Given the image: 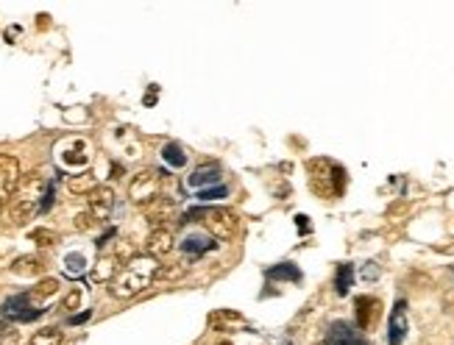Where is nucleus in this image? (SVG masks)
I'll list each match as a JSON object with an SVG mask.
<instances>
[{
	"instance_id": "17",
	"label": "nucleus",
	"mask_w": 454,
	"mask_h": 345,
	"mask_svg": "<svg viewBox=\"0 0 454 345\" xmlns=\"http://www.w3.org/2000/svg\"><path fill=\"white\" fill-rule=\"evenodd\" d=\"M162 159H164L173 170H181V167L187 164V153H184V148H181L179 142H167V145L162 148Z\"/></svg>"
},
{
	"instance_id": "32",
	"label": "nucleus",
	"mask_w": 454,
	"mask_h": 345,
	"mask_svg": "<svg viewBox=\"0 0 454 345\" xmlns=\"http://www.w3.org/2000/svg\"><path fill=\"white\" fill-rule=\"evenodd\" d=\"M377 276H379V268L374 265V262H368V268L363 271V278H365V281H374Z\"/></svg>"
},
{
	"instance_id": "16",
	"label": "nucleus",
	"mask_w": 454,
	"mask_h": 345,
	"mask_svg": "<svg viewBox=\"0 0 454 345\" xmlns=\"http://www.w3.org/2000/svg\"><path fill=\"white\" fill-rule=\"evenodd\" d=\"M351 284H354V265H349V262L337 265V273H335V292H337L340 298H346L349 289H351Z\"/></svg>"
},
{
	"instance_id": "20",
	"label": "nucleus",
	"mask_w": 454,
	"mask_h": 345,
	"mask_svg": "<svg viewBox=\"0 0 454 345\" xmlns=\"http://www.w3.org/2000/svg\"><path fill=\"white\" fill-rule=\"evenodd\" d=\"M181 248H184V254H193V259H195V256H201V254L212 251V248H215V242H212L209 237H195V234H193V237H187V240H184V245H181Z\"/></svg>"
},
{
	"instance_id": "30",
	"label": "nucleus",
	"mask_w": 454,
	"mask_h": 345,
	"mask_svg": "<svg viewBox=\"0 0 454 345\" xmlns=\"http://www.w3.org/2000/svg\"><path fill=\"white\" fill-rule=\"evenodd\" d=\"M184 276V265H176V268H159L156 278H179Z\"/></svg>"
},
{
	"instance_id": "11",
	"label": "nucleus",
	"mask_w": 454,
	"mask_h": 345,
	"mask_svg": "<svg viewBox=\"0 0 454 345\" xmlns=\"http://www.w3.org/2000/svg\"><path fill=\"white\" fill-rule=\"evenodd\" d=\"M221 181V167L218 164H201L193 176H190V187L193 190H209V187H215Z\"/></svg>"
},
{
	"instance_id": "23",
	"label": "nucleus",
	"mask_w": 454,
	"mask_h": 345,
	"mask_svg": "<svg viewBox=\"0 0 454 345\" xmlns=\"http://www.w3.org/2000/svg\"><path fill=\"white\" fill-rule=\"evenodd\" d=\"M209 323L215 326V329H231V326H237V323H245V318L242 315H237V312H228V309H221V312H215L212 318H209Z\"/></svg>"
},
{
	"instance_id": "6",
	"label": "nucleus",
	"mask_w": 454,
	"mask_h": 345,
	"mask_svg": "<svg viewBox=\"0 0 454 345\" xmlns=\"http://www.w3.org/2000/svg\"><path fill=\"white\" fill-rule=\"evenodd\" d=\"M129 198L134 204H151L153 198H159V173L156 170H140L129 184Z\"/></svg>"
},
{
	"instance_id": "18",
	"label": "nucleus",
	"mask_w": 454,
	"mask_h": 345,
	"mask_svg": "<svg viewBox=\"0 0 454 345\" xmlns=\"http://www.w3.org/2000/svg\"><path fill=\"white\" fill-rule=\"evenodd\" d=\"M265 276L271 278V281H301V271L293 262H282V265L265 271Z\"/></svg>"
},
{
	"instance_id": "8",
	"label": "nucleus",
	"mask_w": 454,
	"mask_h": 345,
	"mask_svg": "<svg viewBox=\"0 0 454 345\" xmlns=\"http://www.w3.org/2000/svg\"><path fill=\"white\" fill-rule=\"evenodd\" d=\"M86 204H89V214L95 220H109V214L115 209V193L109 187H95L86 195Z\"/></svg>"
},
{
	"instance_id": "35",
	"label": "nucleus",
	"mask_w": 454,
	"mask_h": 345,
	"mask_svg": "<svg viewBox=\"0 0 454 345\" xmlns=\"http://www.w3.org/2000/svg\"><path fill=\"white\" fill-rule=\"evenodd\" d=\"M221 345H231V343H228V340H223V343H221Z\"/></svg>"
},
{
	"instance_id": "12",
	"label": "nucleus",
	"mask_w": 454,
	"mask_h": 345,
	"mask_svg": "<svg viewBox=\"0 0 454 345\" xmlns=\"http://www.w3.org/2000/svg\"><path fill=\"white\" fill-rule=\"evenodd\" d=\"M173 209H176V201H170V198H153L151 204H148L145 214H148V220H151L156 228H167L164 220H170Z\"/></svg>"
},
{
	"instance_id": "15",
	"label": "nucleus",
	"mask_w": 454,
	"mask_h": 345,
	"mask_svg": "<svg viewBox=\"0 0 454 345\" xmlns=\"http://www.w3.org/2000/svg\"><path fill=\"white\" fill-rule=\"evenodd\" d=\"M56 292H59V278H42V281L28 292V298H31V304L39 309V306H42L48 298H53Z\"/></svg>"
},
{
	"instance_id": "13",
	"label": "nucleus",
	"mask_w": 454,
	"mask_h": 345,
	"mask_svg": "<svg viewBox=\"0 0 454 345\" xmlns=\"http://www.w3.org/2000/svg\"><path fill=\"white\" fill-rule=\"evenodd\" d=\"M320 345H365V343L354 334V329H351V326H346V323H335V326L329 329V337H326Z\"/></svg>"
},
{
	"instance_id": "33",
	"label": "nucleus",
	"mask_w": 454,
	"mask_h": 345,
	"mask_svg": "<svg viewBox=\"0 0 454 345\" xmlns=\"http://www.w3.org/2000/svg\"><path fill=\"white\" fill-rule=\"evenodd\" d=\"M306 220H309L306 214H299V217H296V226H299V231H301V234L309 231V223H306Z\"/></svg>"
},
{
	"instance_id": "31",
	"label": "nucleus",
	"mask_w": 454,
	"mask_h": 345,
	"mask_svg": "<svg viewBox=\"0 0 454 345\" xmlns=\"http://www.w3.org/2000/svg\"><path fill=\"white\" fill-rule=\"evenodd\" d=\"M86 153H78V150H70V153H65V162L67 164H86Z\"/></svg>"
},
{
	"instance_id": "21",
	"label": "nucleus",
	"mask_w": 454,
	"mask_h": 345,
	"mask_svg": "<svg viewBox=\"0 0 454 345\" xmlns=\"http://www.w3.org/2000/svg\"><path fill=\"white\" fill-rule=\"evenodd\" d=\"M67 187H70V193H76V195H89L98 184H95V176L86 170V173H81V176H73V178L67 181Z\"/></svg>"
},
{
	"instance_id": "14",
	"label": "nucleus",
	"mask_w": 454,
	"mask_h": 345,
	"mask_svg": "<svg viewBox=\"0 0 454 345\" xmlns=\"http://www.w3.org/2000/svg\"><path fill=\"white\" fill-rule=\"evenodd\" d=\"M11 273L14 276H42L45 273V262L39 259V256H20V259H14V265H11Z\"/></svg>"
},
{
	"instance_id": "34",
	"label": "nucleus",
	"mask_w": 454,
	"mask_h": 345,
	"mask_svg": "<svg viewBox=\"0 0 454 345\" xmlns=\"http://www.w3.org/2000/svg\"><path fill=\"white\" fill-rule=\"evenodd\" d=\"M86 318H89V312H81V315H73V318H70V323H84Z\"/></svg>"
},
{
	"instance_id": "1",
	"label": "nucleus",
	"mask_w": 454,
	"mask_h": 345,
	"mask_svg": "<svg viewBox=\"0 0 454 345\" xmlns=\"http://www.w3.org/2000/svg\"><path fill=\"white\" fill-rule=\"evenodd\" d=\"M51 190V181H45V176L39 173H28L20 178L11 201H8V217L14 226H25L34 214L42 211V204H45V195Z\"/></svg>"
},
{
	"instance_id": "5",
	"label": "nucleus",
	"mask_w": 454,
	"mask_h": 345,
	"mask_svg": "<svg viewBox=\"0 0 454 345\" xmlns=\"http://www.w3.org/2000/svg\"><path fill=\"white\" fill-rule=\"evenodd\" d=\"M22 173H20V162L11 153H0V211L8 207L17 184H20Z\"/></svg>"
},
{
	"instance_id": "7",
	"label": "nucleus",
	"mask_w": 454,
	"mask_h": 345,
	"mask_svg": "<svg viewBox=\"0 0 454 345\" xmlns=\"http://www.w3.org/2000/svg\"><path fill=\"white\" fill-rule=\"evenodd\" d=\"M407 329H410V323H407V301H396L393 304V312H390V323H387V343L390 345H401L404 343V337H407Z\"/></svg>"
},
{
	"instance_id": "10",
	"label": "nucleus",
	"mask_w": 454,
	"mask_h": 345,
	"mask_svg": "<svg viewBox=\"0 0 454 345\" xmlns=\"http://www.w3.org/2000/svg\"><path fill=\"white\" fill-rule=\"evenodd\" d=\"M354 312H357V326H360V332H368V329H374V323H377V318H379V301L377 298H371V295H360V298L354 301Z\"/></svg>"
},
{
	"instance_id": "4",
	"label": "nucleus",
	"mask_w": 454,
	"mask_h": 345,
	"mask_svg": "<svg viewBox=\"0 0 454 345\" xmlns=\"http://www.w3.org/2000/svg\"><path fill=\"white\" fill-rule=\"evenodd\" d=\"M190 220H201L204 228L212 234V240H234L237 234V214L226 207H212V209H193L187 214Z\"/></svg>"
},
{
	"instance_id": "22",
	"label": "nucleus",
	"mask_w": 454,
	"mask_h": 345,
	"mask_svg": "<svg viewBox=\"0 0 454 345\" xmlns=\"http://www.w3.org/2000/svg\"><path fill=\"white\" fill-rule=\"evenodd\" d=\"M62 343H65V334H62L56 326L39 329V332H34V337H31V345H62Z\"/></svg>"
},
{
	"instance_id": "25",
	"label": "nucleus",
	"mask_w": 454,
	"mask_h": 345,
	"mask_svg": "<svg viewBox=\"0 0 454 345\" xmlns=\"http://www.w3.org/2000/svg\"><path fill=\"white\" fill-rule=\"evenodd\" d=\"M20 343V332L14 326V320H0V345H17Z\"/></svg>"
},
{
	"instance_id": "27",
	"label": "nucleus",
	"mask_w": 454,
	"mask_h": 345,
	"mask_svg": "<svg viewBox=\"0 0 454 345\" xmlns=\"http://www.w3.org/2000/svg\"><path fill=\"white\" fill-rule=\"evenodd\" d=\"M228 190L223 184H218V187H209V190H201L198 193V201H218V198H226Z\"/></svg>"
},
{
	"instance_id": "29",
	"label": "nucleus",
	"mask_w": 454,
	"mask_h": 345,
	"mask_svg": "<svg viewBox=\"0 0 454 345\" xmlns=\"http://www.w3.org/2000/svg\"><path fill=\"white\" fill-rule=\"evenodd\" d=\"M95 223H98V220H95L89 211H81V214H76V228H78V231H89Z\"/></svg>"
},
{
	"instance_id": "24",
	"label": "nucleus",
	"mask_w": 454,
	"mask_h": 345,
	"mask_svg": "<svg viewBox=\"0 0 454 345\" xmlns=\"http://www.w3.org/2000/svg\"><path fill=\"white\" fill-rule=\"evenodd\" d=\"M28 237H31V242H37L39 248H51V245H56V242H59V234H56V231H51V228H42V226H39V228H34Z\"/></svg>"
},
{
	"instance_id": "3",
	"label": "nucleus",
	"mask_w": 454,
	"mask_h": 345,
	"mask_svg": "<svg viewBox=\"0 0 454 345\" xmlns=\"http://www.w3.org/2000/svg\"><path fill=\"white\" fill-rule=\"evenodd\" d=\"M309 170V187L320 198H340L346 190V170L332 159H312L306 164Z\"/></svg>"
},
{
	"instance_id": "19",
	"label": "nucleus",
	"mask_w": 454,
	"mask_h": 345,
	"mask_svg": "<svg viewBox=\"0 0 454 345\" xmlns=\"http://www.w3.org/2000/svg\"><path fill=\"white\" fill-rule=\"evenodd\" d=\"M117 271H120V268H117V259H115V256H103V259L95 265L92 278H95L98 284H100V281H109V284H112V278L117 276Z\"/></svg>"
},
{
	"instance_id": "2",
	"label": "nucleus",
	"mask_w": 454,
	"mask_h": 345,
	"mask_svg": "<svg viewBox=\"0 0 454 345\" xmlns=\"http://www.w3.org/2000/svg\"><path fill=\"white\" fill-rule=\"evenodd\" d=\"M156 271H159V265H156V259H151L148 254L131 256V259L117 271V276L112 278L109 292H112L115 298H120V301L134 298L137 292H143L153 278H156Z\"/></svg>"
},
{
	"instance_id": "28",
	"label": "nucleus",
	"mask_w": 454,
	"mask_h": 345,
	"mask_svg": "<svg viewBox=\"0 0 454 345\" xmlns=\"http://www.w3.org/2000/svg\"><path fill=\"white\" fill-rule=\"evenodd\" d=\"M81 306V289H70L67 295H65V301H62V309H67V312H73Z\"/></svg>"
},
{
	"instance_id": "26",
	"label": "nucleus",
	"mask_w": 454,
	"mask_h": 345,
	"mask_svg": "<svg viewBox=\"0 0 454 345\" xmlns=\"http://www.w3.org/2000/svg\"><path fill=\"white\" fill-rule=\"evenodd\" d=\"M84 256L81 254H70L67 259H65V271H67V276H81L84 273Z\"/></svg>"
},
{
	"instance_id": "9",
	"label": "nucleus",
	"mask_w": 454,
	"mask_h": 345,
	"mask_svg": "<svg viewBox=\"0 0 454 345\" xmlns=\"http://www.w3.org/2000/svg\"><path fill=\"white\" fill-rule=\"evenodd\" d=\"M145 248H148V256H151V259H164V256H170V251L176 248L173 231H170V228H153L148 242H145Z\"/></svg>"
}]
</instances>
